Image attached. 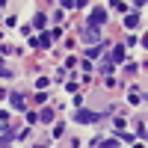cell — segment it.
I'll return each instance as SVG.
<instances>
[{"instance_id": "obj_11", "label": "cell", "mask_w": 148, "mask_h": 148, "mask_svg": "<svg viewBox=\"0 0 148 148\" xmlns=\"http://www.w3.org/2000/svg\"><path fill=\"white\" fill-rule=\"evenodd\" d=\"M0 77H12V71H9L6 65H0Z\"/></svg>"}, {"instance_id": "obj_7", "label": "cell", "mask_w": 148, "mask_h": 148, "mask_svg": "<svg viewBox=\"0 0 148 148\" xmlns=\"http://www.w3.org/2000/svg\"><path fill=\"white\" fill-rule=\"evenodd\" d=\"M125 24H127V27L133 30V27H136V24H139V15H127V18H125Z\"/></svg>"}, {"instance_id": "obj_1", "label": "cell", "mask_w": 148, "mask_h": 148, "mask_svg": "<svg viewBox=\"0 0 148 148\" xmlns=\"http://www.w3.org/2000/svg\"><path fill=\"white\" fill-rule=\"evenodd\" d=\"M101 116H104V113H95V110H77V113H74V119H77L80 125H95Z\"/></svg>"}, {"instance_id": "obj_5", "label": "cell", "mask_w": 148, "mask_h": 148, "mask_svg": "<svg viewBox=\"0 0 148 148\" xmlns=\"http://www.w3.org/2000/svg\"><path fill=\"white\" fill-rule=\"evenodd\" d=\"M110 59H113V65H116V62H121V59H125V47L116 45V47H113V53H110Z\"/></svg>"}, {"instance_id": "obj_2", "label": "cell", "mask_w": 148, "mask_h": 148, "mask_svg": "<svg viewBox=\"0 0 148 148\" xmlns=\"http://www.w3.org/2000/svg\"><path fill=\"white\" fill-rule=\"evenodd\" d=\"M104 21H107V12H104L101 6H98V9H92V15H89V27H95V30H98Z\"/></svg>"}, {"instance_id": "obj_10", "label": "cell", "mask_w": 148, "mask_h": 148, "mask_svg": "<svg viewBox=\"0 0 148 148\" xmlns=\"http://www.w3.org/2000/svg\"><path fill=\"white\" fill-rule=\"evenodd\" d=\"M101 148H119V139H107V142H101Z\"/></svg>"}, {"instance_id": "obj_4", "label": "cell", "mask_w": 148, "mask_h": 148, "mask_svg": "<svg viewBox=\"0 0 148 148\" xmlns=\"http://www.w3.org/2000/svg\"><path fill=\"white\" fill-rule=\"evenodd\" d=\"M9 101H12V107H15V110H27V107H24L27 101H24V95H18V92H12V95H9Z\"/></svg>"}, {"instance_id": "obj_3", "label": "cell", "mask_w": 148, "mask_h": 148, "mask_svg": "<svg viewBox=\"0 0 148 148\" xmlns=\"http://www.w3.org/2000/svg\"><path fill=\"white\" fill-rule=\"evenodd\" d=\"M83 42H86V45H98V42H101V33H98L95 27H86V33H83Z\"/></svg>"}, {"instance_id": "obj_6", "label": "cell", "mask_w": 148, "mask_h": 148, "mask_svg": "<svg viewBox=\"0 0 148 148\" xmlns=\"http://www.w3.org/2000/svg\"><path fill=\"white\" fill-rule=\"evenodd\" d=\"M36 119H42V121H45V125H47V121H53V110H42V113H39V116H36Z\"/></svg>"}, {"instance_id": "obj_8", "label": "cell", "mask_w": 148, "mask_h": 148, "mask_svg": "<svg viewBox=\"0 0 148 148\" xmlns=\"http://www.w3.org/2000/svg\"><path fill=\"white\" fill-rule=\"evenodd\" d=\"M33 24H36V27H45V24H47V18H45V15H42V12H39V15H36V18H33Z\"/></svg>"}, {"instance_id": "obj_9", "label": "cell", "mask_w": 148, "mask_h": 148, "mask_svg": "<svg viewBox=\"0 0 148 148\" xmlns=\"http://www.w3.org/2000/svg\"><path fill=\"white\" fill-rule=\"evenodd\" d=\"M127 98H130V104H139V101H142V95H139V92H136V89H133V92H130V95H127Z\"/></svg>"}]
</instances>
